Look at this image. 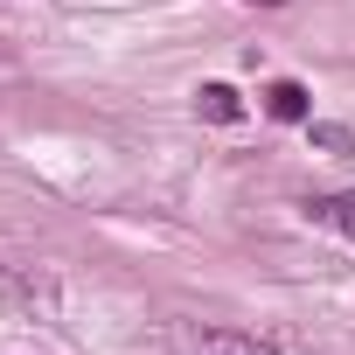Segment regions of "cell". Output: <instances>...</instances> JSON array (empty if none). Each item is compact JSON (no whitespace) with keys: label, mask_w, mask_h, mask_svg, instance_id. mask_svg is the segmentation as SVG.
Returning a JSON list of instances; mask_svg holds the SVG:
<instances>
[{"label":"cell","mask_w":355,"mask_h":355,"mask_svg":"<svg viewBox=\"0 0 355 355\" xmlns=\"http://www.w3.org/2000/svg\"><path fill=\"white\" fill-rule=\"evenodd\" d=\"M182 355H279V348L237 327H182Z\"/></svg>","instance_id":"cell-1"},{"label":"cell","mask_w":355,"mask_h":355,"mask_svg":"<svg viewBox=\"0 0 355 355\" xmlns=\"http://www.w3.org/2000/svg\"><path fill=\"white\" fill-rule=\"evenodd\" d=\"M306 223H320L334 237H355V196H313L306 202Z\"/></svg>","instance_id":"cell-3"},{"label":"cell","mask_w":355,"mask_h":355,"mask_svg":"<svg viewBox=\"0 0 355 355\" xmlns=\"http://www.w3.org/2000/svg\"><path fill=\"white\" fill-rule=\"evenodd\" d=\"M265 8H279V0H265Z\"/></svg>","instance_id":"cell-6"},{"label":"cell","mask_w":355,"mask_h":355,"mask_svg":"<svg viewBox=\"0 0 355 355\" xmlns=\"http://www.w3.org/2000/svg\"><path fill=\"white\" fill-rule=\"evenodd\" d=\"M196 112L216 119V125H237V119H244V98H237L230 84H202V91H196Z\"/></svg>","instance_id":"cell-4"},{"label":"cell","mask_w":355,"mask_h":355,"mask_svg":"<svg viewBox=\"0 0 355 355\" xmlns=\"http://www.w3.org/2000/svg\"><path fill=\"white\" fill-rule=\"evenodd\" d=\"M265 112H272V119H286V125H306V119H313V98H306V84L279 77V84L265 91Z\"/></svg>","instance_id":"cell-2"},{"label":"cell","mask_w":355,"mask_h":355,"mask_svg":"<svg viewBox=\"0 0 355 355\" xmlns=\"http://www.w3.org/2000/svg\"><path fill=\"white\" fill-rule=\"evenodd\" d=\"M313 146H327V153H355V132H348V125H313Z\"/></svg>","instance_id":"cell-5"}]
</instances>
